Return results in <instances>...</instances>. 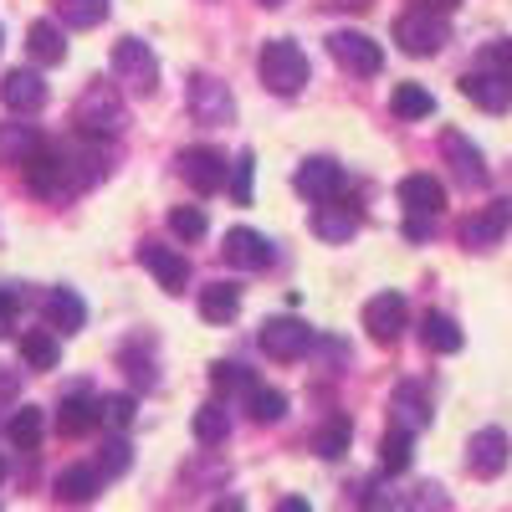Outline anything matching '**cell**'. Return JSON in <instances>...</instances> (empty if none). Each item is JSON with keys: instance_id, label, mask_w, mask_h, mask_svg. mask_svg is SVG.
I'll return each mask as SVG.
<instances>
[{"instance_id": "d590c367", "label": "cell", "mask_w": 512, "mask_h": 512, "mask_svg": "<svg viewBox=\"0 0 512 512\" xmlns=\"http://www.w3.org/2000/svg\"><path fill=\"white\" fill-rule=\"evenodd\" d=\"M246 410H251L256 425H272V420L287 415V395H282V390H267V384H256L251 400H246Z\"/></svg>"}, {"instance_id": "ac0fdd59", "label": "cell", "mask_w": 512, "mask_h": 512, "mask_svg": "<svg viewBox=\"0 0 512 512\" xmlns=\"http://www.w3.org/2000/svg\"><path fill=\"white\" fill-rule=\"evenodd\" d=\"M0 98H6L11 113H41L47 108V82H41V72H31V67H16V72H6V82H0Z\"/></svg>"}, {"instance_id": "74e56055", "label": "cell", "mask_w": 512, "mask_h": 512, "mask_svg": "<svg viewBox=\"0 0 512 512\" xmlns=\"http://www.w3.org/2000/svg\"><path fill=\"white\" fill-rule=\"evenodd\" d=\"M169 231H175L180 241H200L210 231V221H205L200 205H175V210H169Z\"/></svg>"}, {"instance_id": "f5cc1de1", "label": "cell", "mask_w": 512, "mask_h": 512, "mask_svg": "<svg viewBox=\"0 0 512 512\" xmlns=\"http://www.w3.org/2000/svg\"><path fill=\"white\" fill-rule=\"evenodd\" d=\"M216 512H241V502H221V507H216Z\"/></svg>"}, {"instance_id": "f907efd6", "label": "cell", "mask_w": 512, "mask_h": 512, "mask_svg": "<svg viewBox=\"0 0 512 512\" xmlns=\"http://www.w3.org/2000/svg\"><path fill=\"white\" fill-rule=\"evenodd\" d=\"M277 512H313V507H308V497H297V492H292V497L277 502Z\"/></svg>"}, {"instance_id": "83f0119b", "label": "cell", "mask_w": 512, "mask_h": 512, "mask_svg": "<svg viewBox=\"0 0 512 512\" xmlns=\"http://www.w3.org/2000/svg\"><path fill=\"white\" fill-rule=\"evenodd\" d=\"M41 154V139L31 123H0V164H31Z\"/></svg>"}, {"instance_id": "4dcf8cb0", "label": "cell", "mask_w": 512, "mask_h": 512, "mask_svg": "<svg viewBox=\"0 0 512 512\" xmlns=\"http://www.w3.org/2000/svg\"><path fill=\"white\" fill-rule=\"evenodd\" d=\"M190 425H195V441H200V446H221V441L231 436V410H226L221 400H210V405L195 410Z\"/></svg>"}, {"instance_id": "f6af8a7d", "label": "cell", "mask_w": 512, "mask_h": 512, "mask_svg": "<svg viewBox=\"0 0 512 512\" xmlns=\"http://www.w3.org/2000/svg\"><path fill=\"white\" fill-rule=\"evenodd\" d=\"M251 164H256V159H251V154H241V159H236V169H231V185H226V190L236 195V205H251Z\"/></svg>"}, {"instance_id": "e575fe53", "label": "cell", "mask_w": 512, "mask_h": 512, "mask_svg": "<svg viewBox=\"0 0 512 512\" xmlns=\"http://www.w3.org/2000/svg\"><path fill=\"white\" fill-rule=\"evenodd\" d=\"M379 461H384V472H390V477L410 472V461H415V436L395 425V431L384 436V446H379Z\"/></svg>"}, {"instance_id": "d6a6232c", "label": "cell", "mask_w": 512, "mask_h": 512, "mask_svg": "<svg viewBox=\"0 0 512 512\" xmlns=\"http://www.w3.org/2000/svg\"><path fill=\"white\" fill-rule=\"evenodd\" d=\"M57 11H62V21H67L72 31H93V26L108 21L113 0H57Z\"/></svg>"}, {"instance_id": "8992f818", "label": "cell", "mask_w": 512, "mask_h": 512, "mask_svg": "<svg viewBox=\"0 0 512 512\" xmlns=\"http://www.w3.org/2000/svg\"><path fill=\"white\" fill-rule=\"evenodd\" d=\"M185 103L195 113V123H210V128H221L236 118V98L221 77H210V72H195L190 77V88H185Z\"/></svg>"}, {"instance_id": "681fc988", "label": "cell", "mask_w": 512, "mask_h": 512, "mask_svg": "<svg viewBox=\"0 0 512 512\" xmlns=\"http://www.w3.org/2000/svg\"><path fill=\"white\" fill-rule=\"evenodd\" d=\"M405 236H410V241H425V236H431V221L410 216V221H405Z\"/></svg>"}, {"instance_id": "f35d334b", "label": "cell", "mask_w": 512, "mask_h": 512, "mask_svg": "<svg viewBox=\"0 0 512 512\" xmlns=\"http://www.w3.org/2000/svg\"><path fill=\"white\" fill-rule=\"evenodd\" d=\"M11 441L21 451H36L41 446V410H16L11 415Z\"/></svg>"}, {"instance_id": "277c9868", "label": "cell", "mask_w": 512, "mask_h": 512, "mask_svg": "<svg viewBox=\"0 0 512 512\" xmlns=\"http://www.w3.org/2000/svg\"><path fill=\"white\" fill-rule=\"evenodd\" d=\"M113 77H118V88H128L134 98H149L159 88V62L139 36L113 41Z\"/></svg>"}, {"instance_id": "52a82bcc", "label": "cell", "mask_w": 512, "mask_h": 512, "mask_svg": "<svg viewBox=\"0 0 512 512\" xmlns=\"http://www.w3.org/2000/svg\"><path fill=\"white\" fill-rule=\"evenodd\" d=\"M328 57L344 67V72H354V77H374V72L384 67L379 41L364 36V31H333V36H328Z\"/></svg>"}, {"instance_id": "7dc6e473", "label": "cell", "mask_w": 512, "mask_h": 512, "mask_svg": "<svg viewBox=\"0 0 512 512\" xmlns=\"http://www.w3.org/2000/svg\"><path fill=\"white\" fill-rule=\"evenodd\" d=\"M21 395V369H11V364H0V405H11Z\"/></svg>"}, {"instance_id": "60d3db41", "label": "cell", "mask_w": 512, "mask_h": 512, "mask_svg": "<svg viewBox=\"0 0 512 512\" xmlns=\"http://www.w3.org/2000/svg\"><path fill=\"white\" fill-rule=\"evenodd\" d=\"M128 466H134V446H128L123 436H113V441L103 446V461H98V472H103V477H123Z\"/></svg>"}, {"instance_id": "d6986e66", "label": "cell", "mask_w": 512, "mask_h": 512, "mask_svg": "<svg viewBox=\"0 0 512 512\" xmlns=\"http://www.w3.org/2000/svg\"><path fill=\"white\" fill-rule=\"evenodd\" d=\"M461 93L472 98L482 113H507L512 108V82L497 77V72H482V67H472V72L461 77Z\"/></svg>"}, {"instance_id": "6da1fadb", "label": "cell", "mask_w": 512, "mask_h": 512, "mask_svg": "<svg viewBox=\"0 0 512 512\" xmlns=\"http://www.w3.org/2000/svg\"><path fill=\"white\" fill-rule=\"evenodd\" d=\"M72 118H77V134L103 139V144L113 134H123V123H128V113H123V103L113 93V82H88L82 98H77V108H72Z\"/></svg>"}, {"instance_id": "2e32d148", "label": "cell", "mask_w": 512, "mask_h": 512, "mask_svg": "<svg viewBox=\"0 0 512 512\" xmlns=\"http://www.w3.org/2000/svg\"><path fill=\"white\" fill-rule=\"evenodd\" d=\"M297 195H308V200H338L344 195V164H333V159H303L297 164V175H292Z\"/></svg>"}, {"instance_id": "7bdbcfd3", "label": "cell", "mask_w": 512, "mask_h": 512, "mask_svg": "<svg viewBox=\"0 0 512 512\" xmlns=\"http://www.w3.org/2000/svg\"><path fill=\"white\" fill-rule=\"evenodd\" d=\"M134 410H139L134 395H113V400H103V425H113V431H128V425H134Z\"/></svg>"}, {"instance_id": "5bb4252c", "label": "cell", "mask_w": 512, "mask_h": 512, "mask_svg": "<svg viewBox=\"0 0 512 512\" xmlns=\"http://www.w3.org/2000/svg\"><path fill=\"white\" fill-rule=\"evenodd\" d=\"M405 323H410V308H405L400 292H379V297L364 303V328H369L374 344H395V338L405 333Z\"/></svg>"}, {"instance_id": "db71d44e", "label": "cell", "mask_w": 512, "mask_h": 512, "mask_svg": "<svg viewBox=\"0 0 512 512\" xmlns=\"http://www.w3.org/2000/svg\"><path fill=\"white\" fill-rule=\"evenodd\" d=\"M0 477H6V456H0Z\"/></svg>"}, {"instance_id": "8fae6325", "label": "cell", "mask_w": 512, "mask_h": 512, "mask_svg": "<svg viewBox=\"0 0 512 512\" xmlns=\"http://www.w3.org/2000/svg\"><path fill=\"white\" fill-rule=\"evenodd\" d=\"M441 154L451 164L456 185H466V190H482L487 185V159H482V149L472 139L461 134V128H446V134H441Z\"/></svg>"}, {"instance_id": "7c38bea8", "label": "cell", "mask_w": 512, "mask_h": 512, "mask_svg": "<svg viewBox=\"0 0 512 512\" xmlns=\"http://www.w3.org/2000/svg\"><path fill=\"white\" fill-rule=\"evenodd\" d=\"M308 226H313V236H323V241H349V236H359V226H364V210H359V200H323V205H313V216H308Z\"/></svg>"}, {"instance_id": "8d00e7d4", "label": "cell", "mask_w": 512, "mask_h": 512, "mask_svg": "<svg viewBox=\"0 0 512 512\" xmlns=\"http://www.w3.org/2000/svg\"><path fill=\"white\" fill-rule=\"evenodd\" d=\"M210 384H216L221 395H231V390H256V379H251V369L246 364H231V359H221V364H210Z\"/></svg>"}, {"instance_id": "603a6c76", "label": "cell", "mask_w": 512, "mask_h": 512, "mask_svg": "<svg viewBox=\"0 0 512 512\" xmlns=\"http://www.w3.org/2000/svg\"><path fill=\"white\" fill-rule=\"evenodd\" d=\"M98 492H103V472H98V466H88V461L67 466V472L57 477V502L62 507H88Z\"/></svg>"}, {"instance_id": "9a60e30c", "label": "cell", "mask_w": 512, "mask_h": 512, "mask_svg": "<svg viewBox=\"0 0 512 512\" xmlns=\"http://www.w3.org/2000/svg\"><path fill=\"white\" fill-rule=\"evenodd\" d=\"M221 256L231 267H241V272H267L272 267V241L262 236V231H251V226H236V231H226V246H221Z\"/></svg>"}, {"instance_id": "cb8c5ba5", "label": "cell", "mask_w": 512, "mask_h": 512, "mask_svg": "<svg viewBox=\"0 0 512 512\" xmlns=\"http://www.w3.org/2000/svg\"><path fill=\"white\" fill-rule=\"evenodd\" d=\"M41 313H47V323H52L57 333H77L82 323H88V303H82L72 287H52L47 303H41Z\"/></svg>"}, {"instance_id": "7a4b0ae2", "label": "cell", "mask_w": 512, "mask_h": 512, "mask_svg": "<svg viewBox=\"0 0 512 512\" xmlns=\"http://www.w3.org/2000/svg\"><path fill=\"white\" fill-rule=\"evenodd\" d=\"M256 67H262V82H267L277 98H297V93L308 88V52L297 47V41H287V36L267 41Z\"/></svg>"}, {"instance_id": "f1b7e54d", "label": "cell", "mask_w": 512, "mask_h": 512, "mask_svg": "<svg viewBox=\"0 0 512 512\" xmlns=\"http://www.w3.org/2000/svg\"><path fill=\"white\" fill-rule=\"evenodd\" d=\"M21 364H26V369H57V364H62L57 333H52V328H31V333L21 338Z\"/></svg>"}, {"instance_id": "4316f807", "label": "cell", "mask_w": 512, "mask_h": 512, "mask_svg": "<svg viewBox=\"0 0 512 512\" xmlns=\"http://www.w3.org/2000/svg\"><path fill=\"white\" fill-rule=\"evenodd\" d=\"M241 313V287L236 282H205L200 287V318L205 323H231Z\"/></svg>"}, {"instance_id": "ee69618b", "label": "cell", "mask_w": 512, "mask_h": 512, "mask_svg": "<svg viewBox=\"0 0 512 512\" xmlns=\"http://www.w3.org/2000/svg\"><path fill=\"white\" fill-rule=\"evenodd\" d=\"M16 318H21V292L6 282V287H0V338L16 333Z\"/></svg>"}, {"instance_id": "3957f363", "label": "cell", "mask_w": 512, "mask_h": 512, "mask_svg": "<svg viewBox=\"0 0 512 512\" xmlns=\"http://www.w3.org/2000/svg\"><path fill=\"white\" fill-rule=\"evenodd\" d=\"M52 149H57V159H62V175H67L72 195L88 190V185H98V180L108 175V144H103V139L72 134V139H57Z\"/></svg>"}, {"instance_id": "9c48e42d", "label": "cell", "mask_w": 512, "mask_h": 512, "mask_svg": "<svg viewBox=\"0 0 512 512\" xmlns=\"http://www.w3.org/2000/svg\"><path fill=\"white\" fill-rule=\"evenodd\" d=\"M507 231H512V200H492V205L472 210V216H466V221L456 226L461 246H472V251H487V246H497Z\"/></svg>"}, {"instance_id": "b9f144b4", "label": "cell", "mask_w": 512, "mask_h": 512, "mask_svg": "<svg viewBox=\"0 0 512 512\" xmlns=\"http://www.w3.org/2000/svg\"><path fill=\"white\" fill-rule=\"evenodd\" d=\"M405 507H410V512H451V502H446V492H441L436 482H420V487L405 497Z\"/></svg>"}, {"instance_id": "5b68a950", "label": "cell", "mask_w": 512, "mask_h": 512, "mask_svg": "<svg viewBox=\"0 0 512 512\" xmlns=\"http://www.w3.org/2000/svg\"><path fill=\"white\" fill-rule=\"evenodd\" d=\"M395 41L410 57H436L451 41V26H446V16H431V11H405V16H395Z\"/></svg>"}, {"instance_id": "d4e9b609", "label": "cell", "mask_w": 512, "mask_h": 512, "mask_svg": "<svg viewBox=\"0 0 512 512\" xmlns=\"http://www.w3.org/2000/svg\"><path fill=\"white\" fill-rule=\"evenodd\" d=\"M390 405H395V425H400V431H410V436L431 425V400H425V390H420L415 379H405V384H400Z\"/></svg>"}, {"instance_id": "816d5d0a", "label": "cell", "mask_w": 512, "mask_h": 512, "mask_svg": "<svg viewBox=\"0 0 512 512\" xmlns=\"http://www.w3.org/2000/svg\"><path fill=\"white\" fill-rule=\"evenodd\" d=\"M328 6H344V11H364L369 0H328Z\"/></svg>"}, {"instance_id": "f546056e", "label": "cell", "mask_w": 512, "mask_h": 512, "mask_svg": "<svg viewBox=\"0 0 512 512\" xmlns=\"http://www.w3.org/2000/svg\"><path fill=\"white\" fill-rule=\"evenodd\" d=\"M420 344L431 349V354H456V349H461V328H456V318H446V313H425V318H420Z\"/></svg>"}, {"instance_id": "c3c4849f", "label": "cell", "mask_w": 512, "mask_h": 512, "mask_svg": "<svg viewBox=\"0 0 512 512\" xmlns=\"http://www.w3.org/2000/svg\"><path fill=\"white\" fill-rule=\"evenodd\" d=\"M456 6H461V0H410V11H431V16H446Z\"/></svg>"}, {"instance_id": "7402d4cb", "label": "cell", "mask_w": 512, "mask_h": 512, "mask_svg": "<svg viewBox=\"0 0 512 512\" xmlns=\"http://www.w3.org/2000/svg\"><path fill=\"white\" fill-rule=\"evenodd\" d=\"M98 420H103V405H98L88 390L62 395V405H57V431H62V436H88Z\"/></svg>"}, {"instance_id": "836d02e7", "label": "cell", "mask_w": 512, "mask_h": 512, "mask_svg": "<svg viewBox=\"0 0 512 512\" xmlns=\"http://www.w3.org/2000/svg\"><path fill=\"white\" fill-rule=\"evenodd\" d=\"M390 108H395V118H431L436 113V98L420 88V82H400V88L390 93Z\"/></svg>"}, {"instance_id": "ab89813d", "label": "cell", "mask_w": 512, "mask_h": 512, "mask_svg": "<svg viewBox=\"0 0 512 512\" xmlns=\"http://www.w3.org/2000/svg\"><path fill=\"white\" fill-rule=\"evenodd\" d=\"M477 67H482V72H497V77H507V82H512V36L487 41L482 57H477Z\"/></svg>"}, {"instance_id": "11a10c76", "label": "cell", "mask_w": 512, "mask_h": 512, "mask_svg": "<svg viewBox=\"0 0 512 512\" xmlns=\"http://www.w3.org/2000/svg\"><path fill=\"white\" fill-rule=\"evenodd\" d=\"M262 6H282V0H262Z\"/></svg>"}, {"instance_id": "ffe728a7", "label": "cell", "mask_w": 512, "mask_h": 512, "mask_svg": "<svg viewBox=\"0 0 512 512\" xmlns=\"http://www.w3.org/2000/svg\"><path fill=\"white\" fill-rule=\"evenodd\" d=\"M26 185H31V195H41V200H67V195H72V185H67V175H62V159H57L52 144L26 164Z\"/></svg>"}, {"instance_id": "1f68e13d", "label": "cell", "mask_w": 512, "mask_h": 512, "mask_svg": "<svg viewBox=\"0 0 512 512\" xmlns=\"http://www.w3.org/2000/svg\"><path fill=\"white\" fill-rule=\"evenodd\" d=\"M349 441H354V425H349V415H333L328 425H318L313 431V451L323 456V461H338L349 451Z\"/></svg>"}, {"instance_id": "bcb514c9", "label": "cell", "mask_w": 512, "mask_h": 512, "mask_svg": "<svg viewBox=\"0 0 512 512\" xmlns=\"http://www.w3.org/2000/svg\"><path fill=\"white\" fill-rule=\"evenodd\" d=\"M123 364H128V374H134V384H154V364L139 354V344L123 349Z\"/></svg>"}, {"instance_id": "30bf717a", "label": "cell", "mask_w": 512, "mask_h": 512, "mask_svg": "<svg viewBox=\"0 0 512 512\" xmlns=\"http://www.w3.org/2000/svg\"><path fill=\"white\" fill-rule=\"evenodd\" d=\"M262 349H267L277 364H292V359L313 354V328H308L303 318H267V323H262Z\"/></svg>"}, {"instance_id": "484cf974", "label": "cell", "mask_w": 512, "mask_h": 512, "mask_svg": "<svg viewBox=\"0 0 512 512\" xmlns=\"http://www.w3.org/2000/svg\"><path fill=\"white\" fill-rule=\"evenodd\" d=\"M26 52H31V62H41V67L67 62V36H62V26H57V21H31Z\"/></svg>"}, {"instance_id": "e0dca14e", "label": "cell", "mask_w": 512, "mask_h": 512, "mask_svg": "<svg viewBox=\"0 0 512 512\" xmlns=\"http://www.w3.org/2000/svg\"><path fill=\"white\" fill-rule=\"evenodd\" d=\"M507 451H512V446H507V436L497 431V425H487V431H477V436H472V446H466V466H472L477 477H487V482H492V477H502V472H507Z\"/></svg>"}, {"instance_id": "4fadbf2b", "label": "cell", "mask_w": 512, "mask_h": 512, "mask_svg": "<svg viewBox=\"0 0 512 512\" xmlns=\"http://www.w3.org/2000/svg\"><path fill=\"white\" fill-rule=\"evenodd\" d=\"M139 267H144L164 292H185V282H190V256L175 251V246H164V241H144V246H139Z\"/></svg>"}, {"instance_id": "44dd1931", "label": "cell", "mask_w": 512, "mask_h": 512, "mask_svg": "<svg viewBox=\"0 0 512 512\" xmlns=\"http://www.w3.org/2000/svg\"><path fill=\"white\" fill-rule=\"evenodd\" d=\"M400 205L410 210V216L431 221V216H441L446 190H441V180H436V175H405V180H400Z\"/></svg>"}, {"instance_id": "ba28073f", "label": "cell", "mask_w": 512, "mask_h": 512, "mask_svg": "<svg viewBox=\"0 0 512 512\" xmlns=\"http://www.w3.org/2000/svg\"><path fill=\"white\" fill-rule=\"evenodd\" d=\"M180 175L195 185V195H216L221 185H231V159L221 149H210V144L180 149Z\"/></svg>"}]
</instances>
